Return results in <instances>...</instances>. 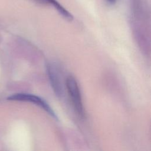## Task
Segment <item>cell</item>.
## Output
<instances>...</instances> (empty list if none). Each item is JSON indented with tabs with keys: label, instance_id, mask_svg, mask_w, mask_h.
Returning <instances> with one entry per match:
<instances>
[{
	"label": "cell",
	"instance_id": "1",
	"mask_svg": "<svg viewBox=\"0 0 151 151\" xmlns=\"http://www.w3.org/2000/svg\"><path fill=\"white\" fill-rule=\"evenodd\" d=\"M66 87L70 99L71 100L75 110L80 116L83 117L84 109L80 89L76 80L73 76H70L67 77Z\"/></svg>",
	"mask_w": 151,
	"mask_h": 151
},
{
	"label": "cell",
	"instance_id": "2",
	"mask_svg": "<svg viewBox=\"0 0 151 151\" xmlns=\"http://www.w3.org/2000/svg\"><path fill=\"white\" fill-rule=\"evenodd\" d=\"M8 100L13 101H28L34 103L41 108L44 109L46 112H47L51 116L58 120L57 116H56L55 112L49 106V104L42 98L27 93H17L13 94L9 97Z\"/></svg>",
	"mask_w": 151,
	"mask_h": 151
},
{
	"label": "cell",
	"instance_id": "3",
	"mask_svg": "<svg viewBox=\"0 0 151 151\" xmlns=\"http://www.w3.org/2000/svg\"><path fill=\"white\" fill-rule=\"evenodd\" d=\"M47 71L53 90L56 95L61 96L63 94V88L57 70L52 64H48L47 65Z\"/></svg>",
	"mask_w": 151,
	"mask_h": 151
},
{
	"label": "cell",
	"instance_id": "4",
	"mask_svg": "<svg viewBox=\"0 0 151 151\" xmlns=\"http://www.w3.org/2000/svg\"><path fill=\"white\" fill-rule=\"evenodd\" d=\"M49 5L52 6L57 11L59 14L67 21H71L73 19V15L68 11L63 5H61L57 0H48Z\"/></svg>",
	"mask_w": 151,
	"mask_h": 151
},
{
	"label": "cell",
	"instance_id": "5",
	"mask_svg": "<svg viewBox=\"0 0 151 151\" xmlns=\"http://www.w3.org/2000/svg\"><path fill=\"white\" fill-rule=\"evenodd\" d=\"M37 4H41V5H48V0H31Z\"/></svg>",
	"mask_w": 151,
	"mask_h": 151
},
{
	"label": "cell",
	"instance_id": "6",
	"mask_svg": "<svg viewBox=\"0 0 151 151\" xmlns=\"http://www.w3.org/2000/svg\"><path fill=\"white\" fill-rule=\"evenodd\" d=\"M106 1H107V2H109L110 4H114L116 2V0H106Z\"/></svg>",
	"mask_w": 151,
	"mask_h": 151
}]
</instances>
